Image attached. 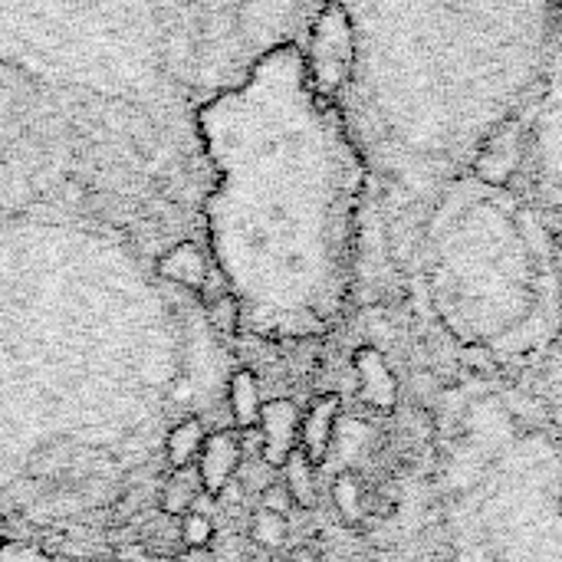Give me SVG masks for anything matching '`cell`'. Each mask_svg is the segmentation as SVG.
Returning <instances> with one entry per match:
<instances>
[{
    "label": "cell",
    "mask_w": 562,
    "mask_h": 562,
    "mask_svg": "<svg viewBox=\"0 0 562 562\" xmlns=\"http://www.w3.org/2000/svg\"><path fill=\"white\" fill-rule=\"evenodd\" d=\"M286 562H319V553H316L313 547H300V550L290 553V560Z\"/></svg>",
    "instance_id": "cell-19"
},
{
    "label": "cell",
    "mask_w": 562,
    "mask_h": 562,
    "mask_svg": "<svg viewBox=\"0 0 562 562\" xmlns=\"http://www.w3.org/2000/svg\"><path fill=\"white\" fill-rule=\"evenodd\" d=\"M244 464V454H240V435L234 431H217L211 438H204V448L198 454V477H201V487L211 494V497H224V491L231 487V481L237 477Z\"/></svg>",
    "instance_id": "cell-5"
},
{
    "label": "cell",
    "mask_w": 562,
    "mask_h": 562,
    "mask_svg": "<svg viewBox=\"0 0 562 562\" xmlns=\"http://www.w3.org/2000/svg\"><path fill=\"white\" fill-rule=\"evenodd\" d=\"M250 537L257 547L263 550H280L286 543V517H277L270 510H260L254 517V527H250Z\"/></svg>",
    "instance_id": "cell-13"
},
{
    "label": "cell",
    "mask_w": 562,
    "mask_h": 562,
    "mask_svg": "<svg viewBox=\"0 0 562 562\" xmlns=\"http://www.w3.org/2000/svg\"><path fill=\"white\" fill-rule=\"evenodd\" d=\"M300 412L290 398H273V402H263V412H260V438H263V454L260 461L270 464L273 471H283V464L290 461L293 451H300Z\"/></svg>",
    "instance_id": "cell-4"
},
{
    "label": "cell",
    "mask_w": 562,
    "mask_h": 562,
    "mask_svg": "<svg viewBox=\"0 0 562 562\" xmlns=\"http://www.w3.org/2000/svg\"><path fill=\"white\" fill-rule=\"evenodd\" d=\"M201 448H204V428H201V422H181L168 435V461H171V468H178V471L191 468V461H198Z\"/></svg>",
    "instance_id": "cell-11"
},
{
    "label": "cell",
    "mask_w": 562,
    "mask_h": 562,
    "mask_svg": "<svg viewBox=\"0 0 562 562\" xmlns=\"http://www.w3.org/2000/svg\"><path fill=\"white\" fill-rule=\"evenodd\" d=\"M231 412L237 418V425L244 431L260 425V412H263V398H260V385L254 379V372H234L231 379Z\"/></svg>",
    "instance_id": "cell-9"
},
{
    "label": "cell",
    "mask_w": 562,
    "mask_h": 562,
    "mask_svg": "<svg viewBox=\"0 0 562 562\" xmlns=\"http://www.w3.org/2000/svg\"><path fill=\"white\" fill-rule=\"evenodd\" d=\"M237 481H240L247 491H257V494H263V491H270V487L277 484V481H273V468L263 464L260 458H257L254 464H240Z\"/></svg>",
    "instance_id": "cell-15"
},
{
    "label": "cell",
    "mask_w": 562,
    "mask_h": 562,
    "mask_svg": "<svg viewBox=\"0 0 562 562\" xmlns=\"http://www.w3.org/2000/svg\"><path fill=\"white\" fill-rule=\"evenodd\" d=\"M445 211L438 280L448 300V319L474 339L497 346L507 339L510 323L517 326L533 303L527 290L530 250L520 237L517 217L501 207L471 201L461 207L464 214H454L451 207Z\"/></svg>",
    "instance_id": "cell-2"
},
{
    "label": "cell",
    "mask_w": 562,
    "mask_h": 562,
    "mask_svg": "<svg viewBox=\"0 0 562 562\" xmlns=\"http://www.w3.org/2000/svg\"><path fill=\"white\" fill-rule=\"evenodd\" d=\"M557 267H560V296H562V237H560V247H557Z\"/></svg>",
    "instance_id": "cell-21"
},
{
    "label": "cell",
    "mask_w": 562,
    "mask_h": 562,
    "mask_svg": "<svg viewBox=\"0 0 562 562\" xmlns=\"http://www.w3.org/2000/svg\"><path fill=\"white\" fill-rule=\"evenodd\" d=\"M201 477L194 474V471H178L168 484H165V491H161V514L165 517H175V520H181V517H188L191 510H194V504H198V497H201Z\"/></svg>",
    "instance_id": "cell-10"
},
{
    "label": "cell",
    "mask_w": 562,
    "mask_h": 562,
    "mask_svg": "<svg viewBox=\"0 0 562 562\" xmlns=\"http://www.w3.org/2000/svg\"><path fill=\"white\" fill-rule=\"evenodd\" d=\"M158 273H161L165 280H171V283H181V286L201 293L204 283H207L211 267H207L204 254H201L194 244H178V247H171V250L158 260Z\"/></svg>",
    "instance_id": "cell-8"
},
{
    "label": "cell",
    "mask_w": 562,
    "mask_h": 562,
    "mask_svg": "<svg viewBox=\"0 0 562 562\" xmlns=\"http://www.w3.org/2000/svg\"><path fill=\"white\" fill-rule=\"evenodd\" d=\"M356 372H359V392L366 402L379 405V408H392L395 405V379L382 359V352L375 349H359L356 356Z\"/></svg>",
    "instance_id": "cell-7"
},
{
    "label": "cell",
    "mask_w": 562,
    "mask_h": 562,
    "mask_svg": "<svg viewBox=\"0 0 562 562\" xmlns=\"http://www.w3.org/2000/svg\"><path fill=\"white\" fill-rule=\"evenodd\" d=\"M214 540V527L207 514H188L181 517V543L184 550H207Z\"/></svg>",
    "instance_id": "cell-14"
},
{
    "label": "cell",
    "mask_w": 562,
    "mask_h": 562,
    "mask_svg": "<svg viewBox=\"0 0 562 562\" xmlns=\"http://www.w3.org/2000/svg\"><path fill=\"white\" fill-rule=\"evenodd\" d=\"M283 487L290 491L293 504L313 507L316 504V487H313V464L306 461L303 451H293L290 461L283 464Z\"/></svg>",
    "instance_id": "cell-12"
},
{
    "label": "cell",
    "mask_w": 562,
    "mask_h": 562,
    "mask_svg": "<svg viewBox=\"0 0 562 562\" xmlns=\"http://www.w3.org/2000/svg\"><path fill=\"white\" fill-rule=\"evenodd\" d=\"M336 504H339V510H342L349 520L359 517V487H356V481H352L349 474L336 481Z\"/></svg>",
    "instance_id": "cell-16"
},
{
    "label": "cell",
    "mask_w": 562,
    "mask_h": 562,
    "mask_svg": "<svg viewBox=\"0 0 562 562\" xmlns=\"http://www.w3.org/2000/svg\"><path fill=\"white\" fill-rule=\"evenodd\" d=\"M260 497H263V507H260V510H270V514H277V517H290L293 497H290V491H286L283 484H273V487L263 491Z\"/></svg>",
    "instance_id": "cell-17"
},
{
    "label": "cell",
    "mask_w": 562,
    "mask_h": 562,
    "mask_svg": "<svg viewBox=\"0 0 562 562\" xmlns=\"http://www.w3.org/2000/svg\"><path fill=\"white\" fill-rule=\"evenodd\" d=\"M211 310V323L221 329V333H231V329H237V303L227 296V300H221V303H214V306H207Z\"/></svg>",
    "instance_id": "cell-18"
},
{
    "label": "cell",
    "mask_w": 562,
    "mask_h": 562,
    "mask_svg": "<svg viewBox=\"0 0 562 562\" xmlns=\"http://www.w3.org/2000/svg\"><path fill=\"white\" fill-rule=\"evenodd\" d=\"M356 63V30L346 7H323L310 40V82L319 95H336Z\"/></svg>",
    "instance_id": "cell-3"
},
{
    "label": "cell",
    "mask_w": 562,
    "mask_h": 562,
    "mask_svg": "<svg viewBox=\"0 0 562 562\" xmlns=\"http://www.w3.org/2000/svg\"><path fill=\"white\" fill-rule=\"evenodd\" d=\"M178 562H211V553L207 550H184Z\"/></svg>",
    "instance_id": "cell-20"
},
{
    "label": "cell",
    "mask_w": 562,
    "mask_h": 562,
    "mask_svg": "<svg viewBox=\"0 0 562 562\" xmlns=\"http://www.w3.org/2000/svg\"><path fill=\"white\" fill-rule=\"evenodd\" d=\"M385 148L422 184L477 158L533 86L553 33L547 3L362 7Z\"/></svg>",
    "instance_id": "cell-1"
},
{
    "label": "cell",
    "mask_w": 562,
    "mask_h": 562,
    "mask_svg": "<svg viewBox=\"0 0 562 562\" xmlns=\"http://www.w3.org/2000/svg\"><path fill=\"white\" fill-rule=\"evenodd\" d=\"M336 415H339V402L336 398H319L306 412V418L300 425V445H303L300 451L306 454L310 464H319L326 458V448H329L333 428H336Z\"/></svg>",
    "instance_id": "cell-6"
}]
</instances>
